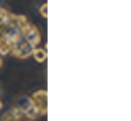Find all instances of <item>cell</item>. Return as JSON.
<instances>
[{
	"label": "cell",
	"mask_w": 131,
	"mask_h": 121,
	"mask_svg": "<svg viewBox=\"0 0 131 121\" xmlns=\"http://www.w3.org/2000/svg\"><path fill=\"white\" fill-rule=\"evenodd\" d=\"M41 43V31L26 15L0 7V56L12 55L15 60L29 58Z\"/></svg>",
	"instance_id": "6da1fadb"
},
{
	"label": "cell",
	"mask_w": 131,
	"mask_h": 121,
	"mask_svg": "<svg viewBox=\"0 0 131 121\" xmlns=\"http://www.w3.org/2000/svg\"><path fill=\"white\" fill-rule=\"evenodd\" d=\"M29 102L32 104V107L38 111L39 116H44L48 113V92L46 89H41V90H36L32 96L29 97Z\"/></svg>",
	"instance_id": "7a4b0ae2"
},
{
	"label": "cell",
	"mask_w": 131,
	"mask_h": 121,
	"mask_svg": "<svg viewBox=\"0 0 131 121\" xmlns=\"http://www.w3.org/2000/svg\"><path fill=\"white\" fill-rule=\"evenodd\" d=\"M24 119H26L24 109H22L20 106H14L12 109H9V111L2 116L0 121H24Z\"/></svg>",
	"instance_id": "3957f363"
},
{
	"label": "cell",
	"mask_w": 131,
	"mask_h": 121,
	"mask_svg": "<svg viewBox=\"0 0 131 121\" xmlns=\"http://www.w3.org/2000/svg\"><path fill=\"white\" fill-rule=\"evenodd\" d=\"M31 56H32V58L36 60L38 63H44V62H46V56H48V53H46V49H44V48H39V46H38V48L32 49Z\"/></svg>",
	"instance_id": "277c9868"
},
{
	"label": "cell",
	"mask_w": 131,
	"mask_h": 121,
	"mask_svg": "<svg viewBox=\"0 0 131 121\" xmlns=\"http://www.w3.org/2000/svg\"><path fill=\"white\" fill-rule=\"evenodd\" d=\"M39 14H41V17H48V4H43L41 7H39Z\"/></svg>",
	"instance_id": "5b68a950"
},
{
	"label": "cell",
	"mask_w": 131,
	"mask_h": 121,
	"mask_svg": "<svg viewBox=\"0 0 131 121\" xmlns=\"http://www.w3.org/2000/svg\"><path fill=\"white\" fill-rule=\"evenodd\" d=\"M2 63H4V62H2V56H0V68H2Z\"/></svg>",
	"instance_id": "8992f818"
},
{
	"label": "cell",
	"mask_w": 131,
	"mask_h": 121,
	"mask_svg": "<svg viewBox=\"0 0 131 121\" xmlns=\"http://www.w3.org/2000/svg\"><path fill=\"white\" fill-rule=\"evenodd\" d=\"M2 106H4V104H2V101H0V111H2Z\"/></svg>",
	"instance_id": "52a82bcc"
}]
</instances>
